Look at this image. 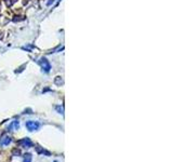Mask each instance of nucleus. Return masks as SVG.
Listing matches in <instances>:
<instances>
[{
	"mask_svg": "<svg viewBox=\"0 0 173 162\" xmlns=\"http://www.w3.org/2000/svg\"><path fill=\"white\" fill-rule=\"evenodd\" d=\"M11 143V138L9 136H3L1 139H0V145L1 146H7V145H9Z\"/></svg>",
	"mask_w": 173,
	"mask_h": 162,
	"instance_id": "nucleus-4",
	"label": "nucleus"
},
{
	"mask_svg": "<svg viewBox=\"0 0 173 162\" xmlns=\"http://www.w3.org/2000/svg\"><path fill=\"white\" fill-rule=\"evenodd\" d=\"M18 144L21 145V146H23V147H31L33 146V141H31L28 137H26V138H23L22 140H20L18 141Z\"/></svg>",
	"mask_w": 173,
	"mask_h": 162,
	"instance_id": "nucleus-2",
	"label": "nucleus"
},
{
	"mask_svg": "<svg viewBox=\"0 0 173 162\" xmlns=\"http://www.w3.org/2000/svg\"><path fill=\"white\" fill-rule=\"evenodd\" d=\"M24 162H31V155H29V153L25 155V158H24Z\"/></svg>",
	"mask_w": 173,
	"mask_h": 162,
	"instance_id": "nucleus-5",
	"label": "nucleus"
},
{
	"mask_svg": "<svg viewBox=\"0 0 173 162\" xmlns=\"http://www.w3.org/2000/svg\"><path fill=\"white\" fill-rule=\"evenodd\" d=\"M40 127L39 122H37V121H28V122H26V128L29 130V131H36V130H38Z\"/></svg>",
	"mask_w": 173,
	"mask_h": 162,
	"instance_id": "nucleus-1",
	"label": "nucleus"
},
{
	"mask_svg": "<svg viewBox=\"0 0 173 162\" xmlns=\"http://www.w3.org/2000/svg\"><path fill=\"white\" fill-rule=\"evenodd\" d=\"M40 64H41V67L46 71H49L50 70V64H49V62H48L46 58H41V60H40Z\"/></svg>",
	"mask_w": 173,
	"mask_h": 162,
	"instance_id": "nucleus-3",
	"label": "nucleus"
}]
</instances>
